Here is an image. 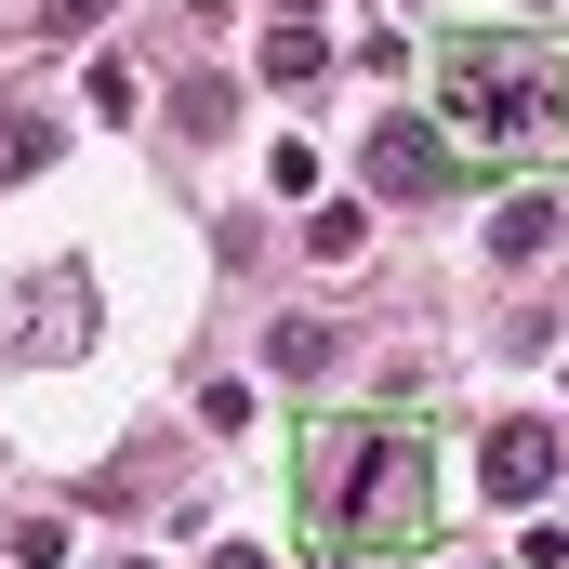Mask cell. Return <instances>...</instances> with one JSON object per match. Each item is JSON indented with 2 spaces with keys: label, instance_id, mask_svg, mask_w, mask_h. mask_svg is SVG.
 Segmentation results:
<instances>
[{
  "label": "cell",
  "instance_id": "1",
  "mask_svg": "<svg viewBox=\"0 0 569 569\" xmlns=\"http://www.w3.org/2000/svg\"><path fill=\"white\" fill-rule=\"evenodd\" d=\"M291 517L318 569L411 557L437 530V425L425 411H305L291 425Z\"/></svg>",
  "mask_w": 569,
  "mask_h": 569
},
{
  "label": "cell",
  "instance_id": "2",
  "mask_svg": "<svg viewBox=\"0 0 569 569\" xmlns=\"http://www.w3.org/2000/svg\"><path fill=\"white\" fill-rule=\"evenodd\" d=\"M437 146L450 172H557L569 159V40L543 27H450L437 40Z\"/></svg>",
  "mask_w": 569,
  "mask_h": 569
},
{
  "label": "cell",
  "instance_id": "3",
  "mask_svg": "<svg viewBox=\"0 0 569 569\" xmlns=\"http://www.w3.org/2000/svg\"><path fill=\"white\" fill-rule=\"evenodd\" d=\"M557 477H569L557 425H490L477 437V490H490V503H557Z\"/></svg>",
  "mask_w": 569,
  "mask_h": 569
},
{
  "label": "cell",
  "instance_id": "4",
  "mask_svg": "<svg viewBox=\"0 0 569 569\" xmlns=\"http://www.w3.org/2000/svg\"><path fill=\"white\" fill-rule=\"evenodd\" d=\"M371 186H385V199H437V186H450L437 120H371Z\"/></svg>",
  "mask_w": 569,
  "mask_h": 569
},
{
  "label": "cell",
  "instance_id": "5",
  "mask_svg": "<svg viewBox=\"0 0 569 569\" xmlns=\"http://www.w3.org/2000/svg\"><path fill=\"white\" fill-rule=\"evenodd\" d=\"M80 318H93V279H80V266H53V279L27 291V345H40V358H67V345H80Z\"/></svg>",
  "mask_w": 569,
  "mask_h": 569
},
{
  "label": "cell",
  "instance_id": "6",
  "mask_svg": "<svg viewBox=\"0 0 569 569\" xmlns=\"http://www.w3.org/2000/svg\"><path fill=\"white\" fill-rule=\"evenodd\" d=\"M252 67H266V80H318V67H331V27H305V13H279V27L252 40Z\"/></svg>",
  "mask_w": 569,
  "mask_h": 569
},
{
  "label": "cell",
  "instance_id": "7",
  "mask_svg": "<svg viewBox=\"0 0 569 569\" xmlns=\"http://www.w3.org/2000/svg\"><path fill=\"white\" fill-rule=\"evenodd\" d=\"M543 239H557V199H543V186H517V199L490 212V252H503V266H530Z\"/></svg>",
  "mask_w": 569,
  "mask_h": 569
},
{
  "label": "cell",
  "instance_id": "8",
  "mask_svg": "<svg viewBox=\"0 0 569 569\" xmlns=\"http://www.w3.org/2000/svg\"><path fill=\"white\" fill-rule=\"evenodd\" d=\"M358 239H371V212H358V199H331V212H305V252H318V266H358Z\"/></svg>",
  "mask_w": 569,
  "mask_h": 569
},
{
  "label": "cell",
  "instance_id": "9",
  "mask_svg": "<svg viewBox=\"0 0 569 569\" xmlns=\"http://www.w3.org/2000/svg\"><path fill=\"white\" fill-rule=\"evenodd\" d=\"M93 107H107V120H133V107H146V80H133V53H93Z\"/></svg>",
  "mask_w": 569,
  "mask_h": 569
},
{
  "label": "cell",
  "instance_id": "10",
  "mask_svg": "<svg viewBox=\"0 0 569 569\" xmlns=\"http://www.w3.org/2000/svg\"><path fill=\"white\" fill-rule=\"evenodd\" d=\"M266 186H279V199H318V146H305V133L266 146Z\"/></svg>",
  "mask_w": 569,
  "mask_h": 569
},
{
  "label": "cell",
  "instance_id": "11",
  "mask_svg": "<svg viewBox=\"0 0 569 569\" xmlns=\"http://www.w3.org/2000/svg\"><path fill=\"white\" fill-rule=\"evenodd\" d=\"M40 159H53V133H40V120H0V172H40Z\"/></svg>",
  "mask_w": 569,
  "mask_h": 569
},
{
  "label": "cell",
  "instance_id": "12",
  "mask_svg": "<svg viewBox=\"0 0 569 569\" xmlns=\"http://www.w3.org/2000/svg\"><path fill=\"white\" fill-rule=\"evenodd\" d=\"M93 13H107V0H53V27H93Z\"/></svg>",
  "mask_w": 569,
  "mask_h": 569
},
{
  "label": "cell",
  "instance_id": "13",
  "mask_svg": "<svg viewBox=\"0 0 569 569\" xmlns=\"http://www.w3.org/2000/svg\"><path fill=\"white\" fill-rule=\"evenodd\" d=\"M212 569H266V557H239V543H226V557H212Z\"/></svg>",
  "mask_w": 569,
  "mask_h": 569
},
{
  "label": "cell",
  "instance_id": "14",
  "mask_svg": "<svg viewBox=\"0 0 569 569\" xmlns=\"http://www.w3.org/2000/svg\"><path fill=\"white\" fill-rule=\"evenodd\" d=\"M120 569H146V557H120Z\"/></svg>",
  "mask_w": 569,
  "mask_h": 569
}]
</instances>
